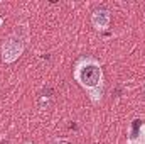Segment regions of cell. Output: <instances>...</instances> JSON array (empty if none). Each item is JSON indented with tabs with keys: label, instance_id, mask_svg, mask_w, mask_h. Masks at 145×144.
Masks as SVG:
<instances>
[{
	"label": "cell",
	"instance_id": "cell-1",
	"mask_svg": "<svg viewBox=\"0 0 145 144\" xmlns=\"http://www.w3.org/2000/svg\"><path fill=\"white\" fill-rule=\"evenodd\" d=\"M72 76L83 88L89 92V97L93 102H100L101 87H103V70H101V65L95 58L81 59L74 66Z\"/></svg>",
	"mask_w": 145,
	"mask_h": 144
},
{
	"label": "cell",
	"instance_id": "cell-2",
	"mask_svg": "<svg viewBox=\"0 0 145 144\" xmlns=\"http://www.w3.org/2000/svg\"><path fill=\"white\" fill-rule=\"evenodd\" d=\"M22 53H24V41H22L20 36L12 34L2 42V59H3V63H7V65L15 63L20 58Z\"/></svg>",
	"mask_w": 145,
	"mask_h": 144
},
{
	"label": "cell",
	"instance_id": "cell-3",
	"mask_svg": "<svg viewBox=\"0 0 145 144\" xmlns=\"http://www.w3.org/2000/svg\"><path fill=\"white\" fill-rule=\"evenodd\" d=\"M110 12L106 9H95L91 14V24L96 31H105L110 26Z\"/></svg>",
	"mask_w": 145,
	"mask_h": 144
},
{
	"label": "cell",
	"instance_id": "cell-4",
	"mask_svg": "<svg viewBox=\"0 0 145 144\" xmlns=\"http://www.w3.org/2000/svg\"><path fill=\"white\" fill-rule=\"evenodd\" d=\"M56 144H69V143H66V141H59V143H56Z\"/></svg>",
	"mask_w": 145,
	"mask_h": 144
}]
</instances>
